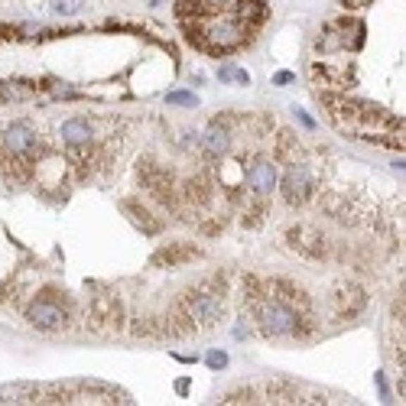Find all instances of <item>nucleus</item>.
<instances>
[{
    "mask_svg": "<svg viewBox=\"0 0 406 406\" xmlns=\"http://www.w3.org/2000/svg\"><path fill=\"white\" fill-rule=\"evenodd\" d=\"M195 36L208 52H231L247 39V23H241L234 13H208V20L198 23Z\"/></svg>",
    "mask_w": 406,
    "mask_h": 406,
    "instance_id": "nucleus-1",
    "label": "nucleus"
},
{
    "mask_svg": "<svg viewBox=\"0 0 406 406\" xmlns=\"http://www.w3.org/2000/svg\"><path fill=\"white\" fill-rule=\"evenodd\" d=\"M254 305H257V322H260L263 335H273V338L299 335V322H303V315H299L293 305H286L277 296H263V299H257Z\"/></svg>",
    "mask_w": 406,
    "mask_h": 406,
    "instance_id": "nucleus-2",
    "label": "nucleus"
},
{
    "mask_svg": "<svg viewBox=\"0 0 406 406\" xmlns=\"http://www.w3.org/2000/svg\"><path fill=\"white\" fill-rule=\"evenodd\" d=\"M221 309H224L221 289H208V286H202L195 296H189L186 303L179 305L182 319H186L192 329H212L215 322L221 319Z\"/></svg>",
    "mask_w": 406,
    "mask_h": 406,
    "instance_id": "nucleus-3",
    "label": "nucleus"
},
{
    "mask_svg": "<svg viewBox=\"0 0 406 406\" xmlns=\"http://www.w3.org/2000/svg\"><path fill=\"white\" fill-rule=\"evenodd\" d=\"M309 195H312V172H309V166H303V163L286 166V172H283V198L289 205H303Z\"/></svg>",
    "mask_w": 406,
    "mask_h": 406,
    "instance_id": "nucleus-4",
    "label": "nucleus"
},
{
    "mask_svg": "<svg viewBox=\"0 0 406 406\" xmlns=\"http://www.w3.org/2000/svg\"><path fill=\"white\" fill-rule=\"evenodd\" d=\"M0 150L7 153L10 160H20V156H30L36 150V130L30 124H10L4 134H0Z\"/></svg>",
    "mask_w": 406,
    "mask_h": 406,
    "instance_id": "nucleus-5",
    "label": "nucleus"
},
{
    "mask_svg": "<svg viewBox=\"0 0 406 406\" xmlns=\"http://www.w3.org/2000/svg\"><path fill=\"white\" fill-rule=\"evenodd\" d=\"M26 322H30L33 329H39V331H59V329H65L68 312L62 309V305L39 299V303H33L30 309H26Z\"/></svg>",
    "mask_w": 406,
    "mask_h": 406,
    "instance_id": "nucleus-6",
    "label": "nucleus"
},
{
    "mask_svg": "<svg viewBox=\"0 0 406 406\" xmlns=\"http://www.w3.org/2000/svg\"><path fill=\"white\" fill-rule=\"evenodd\" d=\"M244 182H247V189H250V192H257V195H270L273 186H277V166H273L270 160L254 163V166L247 170Z\"/></svg>",
    "mask_w": 406,
    "mask_h": 406,
    "instance_id": "nucleus-7",
    "label": "nucleus"
},
{
    "mask_svg": "<svg viewBox=\"0 0 406 406\" xmlns=\"http://www.w3.org/2000/svg\"><path fill=\"white\" fill-rule=\"evenodd\" d=\"M91 319L101 322V329H118L120 322H124L120 299H114V296H94L91 299Z\"/></svg>",
    "mask_w": 406,
    "mask_h": 406,
    "instance_id": "nucleus-8",
    "label": "nucleus"
},
{
    "mask_svg": "<svg viewBox=\"0 0 406 406\" xmlns=\"http://www.w3.org/2000/svg\"><path fill=\"white\" fill-rule=\"evenodd\" d=\"M289 241H293V250H299V254L305 257H322L329 247H325V237L319 234L315 228H296V231H289Z\"/></svg>",
    "mask_w": 406,
    "mask_h": 406,
    "instance_id": "nucleus-9",
    "label": "nucleus"
},
{
    "mask_svg": "<svg viewBox=\"0 0 406 406\" xmlns=\"http://www.w3.org/2000/svg\"><path fill=\"white\" fill-rule=\"evenodd\" d=\"M140 182H144V186L150 189L156 198H163V202L172 195V176L163 170V166H153V163H146L144 170H140Z\"/></svg>",
    "mask_w": 406,
    "mask_h": 406,
    "instance_id": "nucleus-10",
    "label": "nucleus"
},
{
    "mask_svg": "<svg viewBox=\"0 0 406 406\" xmlns=\"http://www.w3.org/2000/svg\"><path fill=\"white\" fill-rule=\"evenodd\" d=\"M202 146H205V153H208V156H221V153H228V146H231L228 127H224V124H212V127L205 130Z\"/></svg>",
    "mask_w": 406,
    "mask_h": 406,
    "instance_id": "nucleus-11",
    "label": "nucleus"
},
{
    "mask_svg": "<svg viewBox=\"0 0 406 406\" xmlns=\"http://www.w3.org/2000/svg\"><path fill=\"white\" fill-rule=\"evenodd\" d=\"M39 397H43V387H33V383H13L0 390V403H36Z\"/></svg>",
    "mask_w": 406,
    "mask_h": 406,
    "instance_id": "nucleus-12",
    "label": "nucleus"
},
{
    "mask_svg": "<svg viewBox=\"0 0 406 406\" xmlns=\"http://www.w3.org/2000/svg\"><path fill=\"white\" fill-rule=\"evenodd\" d=\"M62 140H65L68 146H78V144H91V127H88V120H65L62 124Z\"/></svg>",
    "mask_w": 406,
    "mask_h": 406,
    "instance_id": "nucleus-13",
    "label": "nucleus"
},
{
    "mask_svg": "<svg viewBox=\"0 0 406 406\" xmlns=\"http://www.w3.org/2000/svg\"><path fill=\"white\" fill-rule=\"evenodd\" d=\"M267 400H270V403H299V390H296V383L277 381L267 387Z\"/></svg>",
    "mask_w": 406,
    "mask_h": 406,
    "instance_id": "nucleus-14",
    "label": "nucleus"
},
{
    "mask_svg": "<svg viewBox=\"0 0 406 406\" xmlns=\"http://www.w3.org/2000/svg\"><path fill=\"white\" fill-rule=\"evenodd\" d=\"M234 17L241 20V23H257V20H263V4L260 0H234Z\"/></svg>",
    "mask_w": 406,
    "mask_h": 406,
    "instance_id": "nucleus-15",
    "label": "nucleus"
},
{
    "mask_svg": "<svg viewBox=\"0 0 406 406\" xmlns=\"http://www.w3.org/2000/svg\"><path fill=\"white\" fill-rule=\"evenodd\" d=\"M33 88L23 82H0V101H30Z\"/></svg>",
    "mask_w": 406,
    "mask_h": 406,
    "instance_id": "nucleus-16",
    "label": "nucleus"
},
{
    "mask_svg": "<svg viewBox=\"0 0 406 406\" xmlns=\"http://www.w3.org/2000/svg\"><path fill=\"white\" fill-rule=\"evenodd\" d=\"M192 257H198L195 247H170V250H160L153 257V263H179V260H192Z\"/></svg>",
    "mask_w": 406,
    "mask_h": 406,
    "instance_id": "nucleus-17",
    "label": "nucleus"
},
{
    "mask_svg": "<svg viewBox=\"0 0 406 406\" xmlns=\"http://www.w3.org/2000/svg\"><path fill=\"white\" fill-rule=\"evenodd\" d=\"M338 303H341V315H355L357 309L364 305V293L357 286H348V289H341V296H338Z\"/></svg>",
    "mask_w": 406,
    "mask_h": 406,
    "instance_id": "nucleus-18",
    "label": "nucleus"
},
{
    "mask_svg": "<svg viewBox=\"0 0 406 406\" xmlns=\"http://www.w3.org/2000/svg\"><path fill=\"white\" fill-rule=\"evenodd\" d=\"M208 195H212V189H208L205 179H192V182L186 186V198H189V202H195V205H205V202H208Z\"/></svg>",
    "mask_w": 406,
    "mask_h": 406,
    "instance_id": "nucleus-19",
    "label": "nucleus"
},
{
    "mask_svg": "<svg viewBox=\"0 0 406 406\" xmlns=\"http://www.w3.org/2000/svg\"><path fill=\"white\" fill-rule=\"evenodd\" d=\"M124 212H127L130 218H134V224H137V228H144L146 234H153V231H156V224H153V221H150V212H146V208H137L134 202H127V205H124Z\"/></svg>",
    "mask_w": 406,
    "mask_h": 406,
    "instance_id": "nucleus-20",
    "label": "nucleus"
},
{
    "mask_svg": "<svg viewBox=\"0 0 406 406\" xmlns=\"http://www.w3.org/2000/svg\"><path fill=\"white\" fill-rule=\"evenodd\" d=\"M49 7L56 13H62V17H72V13H78V10L85 7V0H49Z\"/></svg>",
    "mask_w": 406,
    "mask_h": 406,
    "instance_id": "nucleus-21",
    "label": "nucleus"
},
{
    "mask_svg": "<svg viewBox=\"0 0 406 406\" xmlns=\"http://www.w3.org/2000/svg\"><path fill=\"white\" fill-rule=\"evenodd\" d=\"M192 4H195V13H221L234 0H192Z\"/></svg>",
    "mask_w": 406,
    "mask_h": 406,
    "instance_id": "nucleus-22",
    "label": "nucleus"
},
{
    "mask_svg": "<svg viewBox=\"0 0 406 406\" xmlns=\"http://www.w3.org/2000/svg\"><path fill=\"white\" fill-rule=\"evenodd\" d=\"M166 104H179V108H198V98L192 91H172L166 94Z\"/></svg>",
    "mask_w": 406,
    "mask_h": 406,
    "instance_id": "nucleus-23",
    "label": "nucleus"
},
{
    "mask_svg": "<svg viewBox=\"0 0 406 406\" xmlns=\"http://www.w3.org/2000/svg\"><path fill=\"white\" fill-rule=\"evenodd\" d=\"M205 361H208V367H212V371H221V367L228 364V355H224V351H212Z\"/></svg>",
    "mask_w": 406,
    "mask_h": 406,
    "instance_id": "nucleus-24",
    "label": "nucleus"
},
{
    "mask_svg": "<svg viewBox=\"0 0 406 406\" xmlns=\"http://www.w3.org/2000/svg\"><path fill=\"white\" fill-rule=\"evenodd\" d=\"M231 78H234V82H241V85H247V82H250V75H247L244 68H231Z\"/></svg>",
    "mask_w": 406,
    "mask_h": 406,
    "instance_id": "nucleus-25",
    "label": "nucleus"
},
{
    "mask_svg": "<svg viewBox=\"0 0 406 406\" xmlns=\"http://www.w3.org/2000/svg\"><path fill=\"white\" fill-rule=\"evenodd\" d=\"M273 82H277V85H289V82H293V75H289V72H279Z\"/></svg>",
    "mask_w": 406,
    "mask_h": 406,
    "instance_id": "nucleus-26",
    "label": "nucleus"
},
{
    "mask_svg": "<svg viewBox=\"0 0 406 406\" xmlns=\"http://www.w3.org/2000/svg\"><path fill=\"white\" fill-rule=\"evenodd\" d=\"M176 393H189V381H176Z\"/></svg>",
    "mask_w": 406,
    "mask_h": 406,
    "instance_id": "nucleus-27",
    "label": "nucleus"
}]
</instances>
